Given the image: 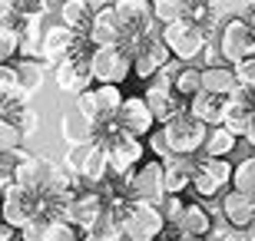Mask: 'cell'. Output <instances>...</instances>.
<instances>
[{
  "instance_id": "cell-6",
  "label": "cell",
  "mask_w": 255,
  "mask_h": 241,
  "mask_svg": "<svg viewBox=\"0 0 255 241\" xmlns=\"http://www.w3.org/2000/svg\"><path fill=\"white\" fill-rule=\"evenodd\" d=\"M113 7L120 10V17H123V23H126L129 43H132V40H142V37H149V33H159V30H162V20L156 17L152 0H116ZM129 43H126V47H129Z\"/></svg>"
},
{
  "instance_id": "cell-31",
  "label": "cell",
  "mask_w": 255,
  "mask_h": 241,
  "mask_svg": "<svg viewBox=\"0 0 255 241\" xmlns=\"http://www.w3.org/2000/svg\"><path fill=\"white\" fill-rule=\"evenodd\" d=\"M232 185L242 188V192H252L255 195V156L246 159V162H239L236 165V175H232Z\"/></svg>"
},
{
  "instance_id": "cell-4",
  "label": "cell",
  "mask_w": 255,
  "mask_h": 241,
  "mask_svg": "<svg viewBox=\"0 0 255 241\" xmlns=\"http://www.w3.org/2000/svg\"><path fill=\"white\" fill-rule=\"evenodd\" d=\"M90 70H93L96 83H126L132 76V50L126 43L96 47L93 56H90Z\"/></svg>"
},
{
  "instance_id": "cell-21",
  "label": "cell",
  "mask_w": 255,
  "mask_h": 241,
  "mask_svg": "<svg viewBox=\"0 0 255 241\" xmlns=\"http://www.w3.org/2000/svg\"><path fill=\"white\" fill-rule=\"evenodd\" d=\"M212 225H216V215L209 212V208H202V205H186V212H182L176 228L186 232V235H209Z\"/></svg>"
},
{
  "instance_id": "cell-26",
  "label": "cell",
  "mask_w": 255,
  "mask_h": 241,
  "mask_svg": "<svg viewBox=\"0 0 255 241\" xmlns=\"http://www.w3.org/2000/svg\"><path fill=\"white\" fill-rule=\"evenodd\" d=\"M20 43H23L20 27H0V56H3V63H10L20 53Z\"/></svg>"
},
{
  "instance_id": "cell-3",
  "label": "cell",
  "mask_w": 255,
  "mask_h": 241,
  "mask_svg": "<svg viewBox=\"0 0 255 241\" xmlns=\"http://www.w3.org/2000/svg\"><path fill=\"white\" fill-rule=\"evenodd\" d=\"M162 129H166V139H169L172 152H179V156H199L209 136V126L202 119H196L189 109L179 112L176 119L162 122Z\"/></svg>"
},
{
  "instance_id": "cell-28",
  "label": "cell",
  "mask_w": 255,
  "mask_h": 241,
  "mask_svg": "<svg viewBox=\"0 0 255 241\" xmlns=\"http://www.w3.org/2000/svg\"><path fill=\"white\" fill-rule=\"evenodd\" d=\"M3 10H17L20 17H47V3L50 0H0Z\"/></svg>"
},
{
  "instance_id": "cell-9",
  "label": "cell",
  "mask_w": 255,
  "mask_h": 241,
  "mask_svg": "<svg viewBox=\"0 0 255 241\" xmlns=\"http://www.w3.org/2000/svg\"><path fill=\"white\" fill-rule=\"evenodd\" d=\"M86 37L93 40V47H120V43H129V33H126V23L120 17V10L110 3V7L96 10L93 27Z\"/></svg>"
},
{
  "instance_id": "cell-13",
  "label": "cell",
  "mask_w": 255,
  "mask_h": 241,
  "mask_svg": "<svg viewBox=\"0 0 255 241\" xmlns=\"http://www.w3.org/2000/svg\"><path fill=\"white\" fill-rule=\"evenodd\" d=\"M50 172H53V162H50V159L27 152V156L17 162V168H13V178H17L20 185L33 188V192H43V188H47Z\"/></svg>"
},
{
  "instance_id": "cell-14",
  "label": "cell",
  "mask_w": 255,
  "mask_h": 241,
  "mask_svg": "<svg viewBox=\"0 0 255 241\" xmlns=\"http://www.w3.org/2000/svg\"><path fill=\"white\" fill-rule=\"evenodd\" d=\"M166 165V192L182 195L186 188H192V178H196V156H179L172 152L169 159H162Z\"/></svg>"
},
{
  "instance_id": "cell-10",
  "label": "cell",
  "mask_w": 255,
  "mask_h": 241,
  "mask_svg": "<svg viewBox=\"0 0 255 241\" xmlns=\"http://www.w3.org/2000/svg\"><path fill=\"white\" fill-rule=\"evenodd\" d=\"M116 122H120L126 132L146 139V136L156 129V112H152V106H149L146 96H126L123 109H120V116H116Z\"/></svg>"
},
{
  "instance_id": "cell-24",
  "label": "cell",
  "mask_w": 255,
  "mask_h": 241,
  "mask_svg": "<svg viewBox=\"0 0 255 241\" xmlns=\"http://www.w3.org/2000/svg\"><path fill=\"white\" fill-rule=\"evenodd\" d=\"M172 89H176L182 99H192V96L202 89V70H199V66H192V63H182V70L176 73Z\"/></svg>"
},
{
  "instance_id": "cell-19",
  "label": "cell",
  "mask_w": 255,
  "mask_h": 241,
  "mask_svg": "<svg viewBox=\"0 0 255 241\" xmlns=\"http://www.w3.org/2000/svg\"><path fill=\"white\" fill-rule=\"evenodd\" d=\"M239 86V76H236V66H206L202 70V89L209 93H219V96H229L232 89Z\"/></svg>"
},
{
  "instance_id": "cell-34",
  "label": "cell",
  "mask_w": 255,
  "mask_h": 241,
  "mask_svg": "<svg viewBox=\"0 0 255 241\" xmlns=\"http://www.w3.org/2000/svg\"><path fill=\"white\" fill-rule=\"evenodd\" d=\"M159 208H162V215H166V222H169V225H179L182 212H186V202H182V198H179L176 192H169L166 198H162Z\"/></svg>"
},
{
  "instance_id": "cell-39",
  "label": "cell",
  "mask_w": 255,
  "mask_h": 241,
  "mask_svg": "<svg viewBox=\"0 0 255 241\" xmlns=\"http://www.w3.org/2000/svg\"><path fill=\"white\" fill-rule=\"evenodd\" d=\"M93 10H103V7H110V3H116V0H86Z\"/></svg>"
},
{
  "instance_id": "cell-40",
  "label": "cell",
  "mask_w": 255,
  "mask_h": 241,
  "mask_svg": "<svg viewBox=\"0 0 255 241\" xmlns=\"http://www.w3.org/2000/svg\"><path fill=\"white\" fill-rule=\"evenodd\" d=\"M249 23H252V33H255V10H252V13H249Z\"/></svg>"
},
{
  "instance_id": "cell-37",
  "label": "cell",
  "mask_w": 255,
  "mask_h": 241,
  "mask_svg": "<svg viewBox=\"0 0 255 241\" xmlns=\"http://www.w3.org/2000/svg\"><path fill=\"white\" fill-rule=\"evenodd\" d=\"M252 156H255V139L252 136H239V142H236V149H232L229 159L239 165V162H246V159H252Z\"/></svg>"
},
{
  "instance_id": "cell-42",
  "label": "cell",
  "mask_w": 255,
  "mask_h": 241,
  "mask_svg": "<svg viewBox=\"0 0 255 241\" xmlns=\"http://www.w3.org/2000/svg\"><path fill=\"white\" fill-rule=\"evenodd\" d=\"M252 7H255V0H252Z\"/></svg>"
},
{
  "instance_id": "cell-41",
  "label": "cell",
  "mask_w": 255,
  "mask_h": 241,
  "mask_svg": "<svg viewBox=\"0 0 255 241\" xmlns=\"http://www.w3.org/2000/svg\"><path fill=\"white\" fill-rule=\"evenodd\" d=\"M252 139H255V129H252Z\"/></svg>"
},
{
  "instance_id": "cell-35",
  "label": "cell",
  "mask_w": 255,
  "mask_h": 241,
  "mask_svg": "<svg viewBox=\"0 0 255 241\" xmlns=\"http://www.w3.org/2000/svg\"><path fill=\"white\" fill-rule=\"evenodd\" d=\"M13 122L23 129V136H27V139H30V136H37V129H40V116L30 109V106H23V109L13 116Z\"/></svg>"
},
{
  "instance_id": "cell-36",
  "label": "cell",
  "mask_w": 255,
  "mask_h": 241,
  "mask_svg": "<svg viewBox=\"0 0 255 241\" xmlns=\"http://www.w3.org/2000/svg\"><path fill=\"white\" fill-rule=\"evenodd\" d=\"M86 156H90V142H80V146H70V152H66V165L73 168L76 175H83Z\"/></svg>"
},
{
  "instance_id": "cell-22",
  "label": "cell",
  "mask_w": 255,
  "mask_h": 241,
  "mask_svg": "<svg viewBox=\"0 0 255 241\" xmlns=\"http://www.w3.org/2000/svg\"><path fill=\"white\" fill-rule=\"evenodd\" d=\"M236 142H239V136L229 126H209V136H206V146H202V152L206 156H232V149H236Z\"/></svg>"
},
{
  "instance_id": "cell-25",
  "label": "cell",
  "mask_w": 255,
  "mask_h": 241,
  "mask_svg": "<svg viewBox=\"0 0 255 241\" xmlns=\"http://www.w3.org/2000/svg\"><path fill=\"white\" fill-rule=\"evenodd\" d=\"M50 222H53V218H50L47 212H37L23 228H20V241H43L47 232H50Z\"/></svg>"
},
{
  "instance_id": "cell-15",
  "label": "cell",
  "mask_w": 255,
  "mask_h": 241,
  "mask_svg": "<svg viewBox=\"0 0 255 241\" xmlns=\"http://www.w3.org/2000/svg\"><path fill=\"white\" fill-rule=\"evenodd\" d=\"M13 63V60H10ZM17 83H20V89L27 96H37L40 89H43V83H47V70H50V63L43 60V56H20L17 63Z\"/></svg>"
},
{
  "instance_id": "cell-1",
  "label": "cell",
  "mask_w": 255,
  "mask_h": 241,
  "mask_svg": "<svg viewBox=\"0 0 255 241\" xmlns=\"http://www.w3.org/2000/svg\"><path fill=\"white\" fill-rule=\"evenodd\" d=\"M162 40L169 43L172 56H179L182 63H192V60L202 56V50L212 43L206 27L196 23L192 17H179V20H172V23H162Z\"/></svg>"
},
{
  "instance_id": "cell-16",
  "label": "cell",
  "mask_w": 255,
  "mask_h": 241,
  "mask_svg": "<svg viewBox=\"0 0 255 241\" xmlns=\"http://www.w3.org/2000/svg\"><path fill=\"white\" fill-rule=\"evenodd\" d=\"M60 136H63L66 146L93 142L96 139V122H90L76 106H73V109H63V116H60Z\"/></svg>"
},
{
  "instance_id": "cell-27",
  "label": "cell",
  "mask_w": 255,
  "mask_h": 241,
  "mask_svg": "<svg viewBox=\"0 0 255 241\" xmlns=\"http://www.w3.org/2000/svg\"><path fill=\"white\" fill-rule=\"evenodd\" d=\"M43 241H83V232L70 218H57V222H50V232Z\"/></svg>"
},
{
  "instance_id": "cell-20",
  "label": "cell",
  "mask_w": 255,
  "mask_h": 241,
  "mask_svg": "<svg viewBox=\"0 0 255 241\" xmlns=\"http://www.w3.org/2000/svg\"><path fill=\"white\" fill-rule=\"evenodd\" d=\"M60 17H63V23H70V27H73L80 37H86V33H90V27H93L96 10L90 7L86 0H63V7H60Z\"/></svg>"
},
{
  "instance_id": "cell-18",
  "label": "cell",
  "mask_w": 255,
  "mask_h": 241,
  "mask_svg": "<svg viewBox=\"0 0 255 241\" xmlns=\"http://www.w3.org/2000/svg\"><path fill=\"white\" fill-rule=\"evenodd\" d=\"M96 102H100V119L96 122H113L116 116H120V109H123V89H120V83H96Z\"/></svg>"
},
{
  "instance_id": "cell-17",
  "label": "cell",
  "mask_w": 255,
  "mask_h": 241,
  "mask_svg": "<svg viewBox=\"0 0 255 241\" xmlns=\"http://www.w3.org/2000/svg\"><path fill=\"white\" fill-rule=\"evenodd\" d=\"M226 99L229 96L199 89V93L189 99V112L196 116V119H202L206 126H219V122H226Z\"/></svg>"
},
{
  "instance_id": "cell-23",
  "label": "cell",
  "mask_w": 255,
  "mask_h": 241,
  "mask_svg": "<svg viewBox=\"0 0 255 241\" xmlns=\"http://www.w3.org/2000/svg\"><path fill=\"white\" fill-rule=\"evenodd\" d=\"M209 7H212V13H216V20L226 27L229 20L236 17H249L252 13V0H209Z\"/></svg>"
},
{
  "instance_id": "cell-38",
  "label": "cell",
  "mask_w": 255,
  "mask_h": 241,
  "mask_svg": "<svg viewBox=\"0 0 255 241\" xmlns=\"http://www.w3.org/2000/svg\"><path fill=\"white\" fill-rule=\"evenodd\" d=\"M236 76H239V83H246V86H255V53L246 56V60H239L236 63Z\"/></svg>"
},
{
  "instance_id": "cell-33",
  "label": "cell",
  "mask_w": 255,
  "mask_h": 241,
  "mask_svg": "<svg viewBox=\"0 0 255 241\" xmlns=\"http://www.w3.org/2000/svg\"><path fill=\"white\" fill-rule=\"evenodd\" d=\"M146 149H149L156 159H169L172 146H169V139H166V129H152L149 136H146Z\"/></svg>"
},
{
  "instance_id": "cell-5",
  "label": "cell",
  "mask_w": 255,
  "mask_h": 241,
  "mask_svg": "<svg viewBox=\"0 0 255 241\" xmlns=\"http://www.w3.org/2000/svg\"><path fill=\"white\" fill-rule=\"evenodd\" d=\"M129 50H132V76L136 80H152L156 70H162L172 60V50L162 40V30L159 33H149V37H142V40H132Z\"/></svg>"
},
{
  "instance_id": "cell-32",
  "label": "cell",
  "mask_w": 255,
  "mask_h": 241,
  "mask_svg": "<svg viewBox=\"0 0 255 241\" xmlns=\"http://www.w3.org/2000/svg\"><path fill=\"white\" fill-rule=\"evenodd\" d=\"M73 106L83 112L90 122L100 119V102H96V89H93V86H90V89H83V93H76L73 96Z\"/></svg>"
},
{
  "instance_id": "cell-29",
  "label": "cell",
  "mask_w": 255,
  "mask_h": 241,
  "mask_svg": "<svg viewBox=\"0 0 255 241\" xmlns=\"http://www.w3.org/2000/svg\"><path fill=\"white\" fill-rule=\"evenodd\" d=\"M152 7H156V17H159L162 23H172V20L186 17L189 0H152Z\"/></svg>"
},
{
  "instance_id": "cell-7",
  "label": "cell",
  "mask_w": 255,
  "mask_h": 241,
  "mask_svg": "<svg viewBox=\"0 0 255 241\" xmlns=\"http://www.w3.org/2000/svg\"><path fill=\"white\" fill-rule=\"evenodd\" d=\"M219 47H222V53H226V63H232V66H236L239 60L252 56L255 53V33H252L249 17L229 20L226 27H222V33H219Z\"/></svg>"
},
{
  "instance_id": "cell-11",
  "label": "cell",
  "mask_w": 255,
  "mask_h": 241,
  "mask_svg": "<svg viewBox=\"0 0 255 241\" xmlns=\"http://www.w3.org/2000/svg\"><path fill=\"white\" fill-rule=\"evenodd\" d=\"M146 99H149L152 112H156V122H169L176 119L179 112L189 109V99H182L172 86H162V83H152V80H146Z\"/></svg>"
},
{
  "instance_id": "cell-30",
  "label": "cell",
  "mask_w": 255,
  "mask_h": 241,
  "mask_svg": "<svg viewBox=\"0 0 255 241\" xmlns=\"http://www.w3.org/2000/svg\"><path fill=\"white\" fill-rule=\"evenodd\" d=\"M23 129L13 119H0V149H23Z\"/></svg>"
},
{
  "instance_id": "cell-12",
  "label": "cell",
  "mask_w": 255,
  "mask_h": 241,
  "mask_svg": "<svg viewBox=\"0 0 255 241\" xmlns=\"http://www.w3.org/2000/svg\"><path fill=\"white\" fill-rule=\"evenodd\" d=\"M76 40H80V33H76L70 23H53V27L43 30V50H40V56H43L50 66H57L60 60H66V56L73 53Z\"/></svg>"
},
{
  "instance_id": "cell-2",
  "label": "cell",
  "mask_w": 255,
  "mask_h": 241,
  "mask_svg": "<svg viewBox=\"0 0 255 241\" xmlns=\"http://www.w3.org/2000/svg\"><path fill=\"white\" fill-rule=\"evenodd\" d=\"M232 175H236V162L226 156H206L199 152L196 156V178H192V192L199 198H216L232 185Z\"/></svg>"
},
{
  "instance_id": "cell-8",
  "label": "cell",
  "mask_w": 255,
  "mask_h": 241,
  "mask_svg": "<svg viewBox=\"0 0 255 241\" xmlns=\"http://www.w3.org/2000/svg\"><path fill=\"white\" fill-rule=\"evenodd\" d=\"M166 195L169 192H166V165H162V159L142 162V165L136 168V175H132V198L162 205Z\"/></svg>"
}]
</instances>
